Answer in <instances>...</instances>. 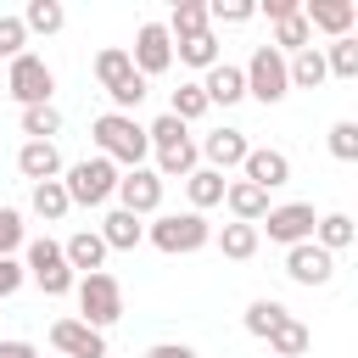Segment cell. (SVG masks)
<instances>
[{
  "instance_id": "1",
  "label": "cell",
  "mask_w": 358,
  "mask_h": 358,
  "mask_svg": "<svg viewBox=\"0 0 358 358\" xmlns=\"http://www.w3.org/2000/svg\"><path fill=\"white\" fill-rule=\"evenodd\" d=\"M90 134H95V145H101L95 157H106L112 168H140V157L151 151V145H145V123H134L129 112H101Z\"/></svg>"
},
{
  "instance_id": "2",
  "label": "cell",
  "mask_w": 358,
  "mask_h": 358,
  "mask_svg": "<svg viewBox=\"0 0 358 358\" xmlns=\"http://www.w3.org/2000/svg\"><path fill=\"white\" fill-rule=\"evenodd\" d=\"M145 145L157 151V179H190V173H196V140L185 134L179 117L162 112V117L145 129Z\"/></svg>"
},
{
  "instance_id": "3",
  "label": "cell",
  "mask_w": 358,
  "mask_h": 358,
  "mask_svg": "<svg viewBox=\"0 0 358 358\" xmlns=\"http://www.w3.org/2000/svg\"><path fill=\"white\" fill-rule=\"evenodd\" d=\"M145 241L157 246V252H168V257H179V252H201L207 241H213V224L201 218V213H157V224H145Z\"/></svg>"
},
{
  "instance_id": "4",
  "label": "cell",
  "mask_w": 358,
  "mask_h": 358,
  "mask_svg": "<svg viewBox=\"0 0 358 358\" xmlns=\"http://www.w3.org/2000/svg\"><path fill=\"white\" fill-rule=\"evenodd\" d=\"M73 291H78V319H84L90 330H106V324H117V319H123V285H117L106 268L84 274Z\"/></svg>"
},
{
  "instance_id": "5",
  "label": "cell",
  "mask_w": 358,
  "mask_h": 358,
  "mask_svg": "<svg viewBox=\"0 0 358 358\" xmlns=\"http://www.w3.org/2000/svg\"><path fill=\"white\" fill-rule=\"evenodd\" d=\"M62 190H67V201H73V207H101V201L117 190V168H112L106 157H84V162H73V168H67Z\"/></svg>"
},
{
  "instance_id": "6",
  "label": "cell",
  "mask_w": 358,
  "mask_h": 358,
  "mask_svg": "<svg viewBox=\"0 0 358 358\" xmlns=\"http://www.w3.org/2000/svg\"><path fill=\"white\" fill-rule=\"evenodd\" d=\"M22 274H34V285H39L45 296H67V291L78 285V274L67 268V257H62V246H56L50 235L28 241V263H22Z\"/></svg>"
},
{
  "instance_id": "7",
  "label": "cell",
  "mask_w": 358,
  "mask_h": 358,
  "mask_svg": "<svg viewBox=\"0 0 358 358\" xmlns=\"http://www.w3.org/2000/svg\"><path fill=\"white\" fill-rule=\"evenodd\" d=\"M241 78H246V95H257L263 106H274V101H285V90H291V73H285V56H280L274 45H257V50H252V62L241 67Z\"/></svg>"
},
{
  "instance_id": "8",
  "label": "cell",
  "mask_w": 358,
  "mask_h": 358,
  "mask_svg": "<svg viewBox=\"0 0 358 358\" xmlns=\"http://www.w3.org/2000/svg\"><path fill=\"white\" fill-rule=\"evenodd\" d=\"M6 90H11V101H17V106H50V90H56V73L45 67V56H34V50H22V56L11 62V73H6Z\"/></svg>"
},
{
  "instance_id": "9",
  "label": "cell",
  "mask_w": 358,
  "mask_h": 358,
  "mask_svg": "<svg viewBox=\"0 0 358 358\" xmlns=\"http://www.w3.org/2000/svg\"><path fill=\"white\" fill-rule=\"evenodd\" d=\"M129 62H134V73H140L145 84H151L157 73H168V67H173V39H168V28H162V22H140Z\"/></svg>"
},
{
  "instance_id": "10",
  "label": "cell",
  "mask_w": 358,
  "mask_h": 358,
  "mask_svg": "<svg viewBox=\"0 0 358 358\" xmlns=\"http://www.w3.org/2000/svg\"><path fill=\"white\" fill-rule=\"evenodd\" d=\"M263 229H268V241H280V246H302V241H313V201H285V207H268L263 218H257Z\"/></svg>"
},
{
  "instance_id": "11",
  "label": "cell",
  "mask_w": 358,
  "mask_h": 358,
  "mask_svg": "<svg viewBox=\"0 0 358 358\" xmlns=\"http://www.w3.org/2000/svg\"><path fill=\"white\" fill-rule=\"evenodd\" d=\"M117 207L123 213H134V218H145V213H157L162 207V179H157V168H129V173H117Z\"/></svg>"
},
{
  "instance_id": "12",
  "label": "cell",
  "mask_w": 358,
  "mask_h": 358,
  "mask_svg": "<svg viewBox=\"0 0 358 358\" xmlns=\"http://www.w3.org/2000/svg\"><path fill=\"white\" fill-rule=\"evenodd\" d=\"M50 347H56L62 358H106V336L90 330L84 319H56V324H50Z\"/></svg>"
},
{
  "instance_id": "13",
  "label": "cell",
  "mask_w": 358,
  "mask_h": 358,
  "mask_svg": "<svg viewBox=\"0 0 358 358\" xmlns=\"http://www.w3.org/2000/svg\"><path fill=\"white\" fill-rule=\"evenodd\" d=\"M241 173H246V185H257V190H280V185L291 179V157L274 151V145H252L246 162H241Z\"/></svg>"
},
{
  "instance_id": "14",
  "label": "cell",
  "mask_w": 358,
  "mask_h": 358,
  "mask_svg": "<svg viewBox=\"0 0 358 358\" xmlns=\"http://www.w3.org/2000/svg\"><path fill=\"white\" fill-rule=\"evenodd\" d=\"M285 274H291L296 285H330V274H336V257H330L324 246L302 241V246H291V252H285Z\"/></svg>"
},
{
  "instance_id": "15",
  "label": "cell",
  "mask_w": 358,
  "mask_h": 358,
  "mask_svg": "<svg viewBox=\"0 0 358 358\" xmlns=\"http://www.w3.org/2000/svg\"><path fill=\"white\" fill-rule=\"evenodd\" d=\"M246 151H252V145H246V134H241V129H213V134L201 140V151H196V157H207V168H213V173H229V168H241V162H246Z\"/></svg>"
},
{
  "instance_id": "16",
  "label": "cell",
  "mask_w": 358,
  "mask_h": 358,
  "mask_svg": "<svg viewBox=\"0 0 358 358\" xmlns=\"http://www.w3.org/2000/svg\"><path fill=\"white\" fill-rule=\"evenodd\" d=\"M352 17H358L352 0H308V6H302V22H308V28H324L330 39H347V34H352Z\"/></svg>"
},
{
  "instance_id": "17",
  "label": "cell",
  "mask_w": 358,
  "mask_h": 358,
  "mask_svg": "<svg viewBox=\"0 0 358 358\" xmlns=\"http://www.w3.org/2000/svg\"><path fill=\"white\" fill-rule=\"evenodd\" d=\"M17 173L34 179V185L62 179V151H56V140H28V145L17 151Z\"/></svg>"
},
{
  "instance_id": "18",
  "label": "cell",
  "mask_w": 358,
  "mask_h": 358,
  "mask_svg": "<svg viewBox=\"0 0 358 358\" xmlns=\"http://www.w3.org/2000/svg\"><path fill=\"white\" fill-rule=\"evenodd\" d=\"M101 241H106V252H134L140 241H145V224L134 218V213H123V207H112L106 218H101V229H95Z\"/></svg>"
},
{
  "instance_id": "19",
  "label": "cell",
  "mask_w": 358,
  "mask_h": 358,
  "mask_svg": "<svg viewBox=\"0 0 358 358\" xmlns=\"http://www.w3.org/2000/svg\"><path fill=\"white\" fill-rule=\"evenodd\" d=\"M62 257H67V268H73V274H78V268H84V274H95V268L106 263V241H101L95 229H73V235L62 241Z\"/></svg>"
},
{
  "instance_id": "20",
  "label": "cell",
  "mask_w": 358,
  "mask_h": 358,
  "mask_svg": "<svg viewBox=\"0 0 358 358\" xmlns=\"http://www.w3.org/2000/svg\"><path fill=\"white\" fill-rule=\"evenodd\" d=\"M201 95H207V106H235V101L246 95V78H241V67H229V62L207 67V78H201Z\"/></svg>"
},
{
  "instance_id": "21",
  "label": "cell",
  "mask_w": 358,
  "mask_h": 358,
  "mask_svg": "<svg viewBox=\"0 0 358 358\" xmlns=\"http://www.w3.org/2000/svg\"><path fill=\"white\" fill-rule=\"evenodd\" d=\"M224 207L235 213V224H257V218L268 213V190H257V185L235 179V185H224Z\"/></svg>"
},
{
  "instance_id": "22",
  "label": "cell",
  "mask_w": 358,
  "mask_h": 358,
  "mask_svg": "<svg viewBox=\"0 0 358 358\" xmlns=\"http://www.w3.org/2000/svg\"><path fill=\"white\" fill-rule=\"evenodd\" d=\"M129 78H134V62H129V50H123V45H106V50L95 56V84L112 95V90H117V84H129Z\"/></svg>"
},
{
  "instance_id": "23",
  "label": "cell",
  "mask_w": 358,
  "mask_h": 358,
  "mask_svg": "<svg viewBox=\"0 0 358 358\" xmlns=\"http://www.w3.org/2000/svg\"><path fill=\"white\" fill-rule=\"evenodd\" d=\"M285 73H291V84L296 90H319L330 73H324V50L319 45H308V50H296V56H285Z\"/></svg>"
},
{
  "instance_id": "24",
  "label": "cell",
  "mask_w": 358,
  "mask_h": 358,
  "mask_svg": "<svg viewBox=\"0 0 358 358\" xmlns=\"http://www.w3.org/2000/svg\"><path fill=\"white\" fill-rule=\"evenodd\" d=\"M224 173H213V168H196L190 179H185V196H190V213H207V207H218L224 201Z\"/></svg>"
},
{
  "instance_id": "25",
  "label": "cell",
  "mask_w": 358,
  "mask_h": 358,
  "mask_svg": "<svg viewBox=\"0 0 358 358\" xmlns=\"http://www.w3.org/2000/svg\"><path fill=\"white\" fill-rule=\"evenodd\" d=\"M173 56H179L185 67H218V34H213V28H201V34L179 39V45H173Z\"/></svg>"
},
{
  "instance_id": "26",
  "label": "cell",
  "mask_w": 358,
  "mask_h": 358,
  "mask_svg": "<svg viewBox=\"0 0 358 358\" xmlns=\"http://www.w3.org/2000/svg\"><path fill=\"white\" fill-rule=\"evenodd\" d=\"M313 246H324L330 257H336L341 246H352V218H347V213H324V218L313 224Z\"/></svg>"
},
{
  "instance_id": "27",
  "label": "cell",
  "mask_w": 358,
  "mask_h": 358,
  "mask_svg": "<svg viewBox=\"0 0 358 358\" xmlns=\"http://www.w3.org/2000/svg\"><path fill=\"white\" fill-rule=\"evenodd\" d=\"M285 319H291V313H285V302H274V296H257V302L246 308V330H252V336H263V341H268Z\"/></svg>"
},
{
  "instance_id": "28",
  "label": "cell",
  "mask_w": 358,
  "mask_h": 358,
  "mask_svg": "<svg viewBox=\"0 0 358 358\" xmlns=\"http://www.w3.org/2000/svg\"><path fill=\"white\" fill-rule=\"evenodd\" d=\"M308 341H313V336H308V324H302V319H285V324L268 336V358H302V352H308Z\"/></svg>"
},
{
  "instance_id": "29",
  "label": "cell",
  "mask_w": 358,
  "mask_h": 358,
  "mask_svg": "<svg viewBox=\"0 0 358 358\" xmlns=\"http://www.w3.org/2000/svg\"><path fill=\"white\" fill-rule=\"evenodd\" d=\"M162 28H168V39H190V34H201V28H207V6H201V0H179V6H173V17H168Z\"/></svg>"
},
{
  "instance_id": "30",
  "label": "cell",
  "mask_w": 358,
  "mask_h": 358,
  "mask_svg": "<svg viewBox=\"0 0 358 358\" xmlns=\"http://www.w3.org/2000/svg\"><path fill=\"white\" fill-rule=\"evenodd\" d=\"M34 213H39L45 224H56V218H67V213H73V201H67L62 179H45V185H34Z\"/></svg>"
},
{
  "instance_id": "31",
  "label": "cell",
  "mask_w": 358,
  "mask_h": 358,
  "mask_svg": "<svg viewBox=\"0 0 358 358\" xmlns=\"http://www.w3.org/2000/svg\"><path fill=\"white\" fill-rule=\"evenodd\" d=\"M218 252L235 257V263H246V257L257 252V224H224V229H218Z\"/></svg>"
},
{
  "instance_id": "32",
  "label": "cell",
  "mask_w": 358,
  "mask_h": 358,
  "mask_svg": "<svg viewBox=\"0 0 358 358\" xmlns=\"http://www.w3.org/2000/svg\"><path fill=\"white\" fill-rule=\"evenodd\" d=\"M62 22H67V11H62L56 0H28V6H22V28H28V34H56Z\"/></svg>"
},
{
  "instance_id": "33",
  "label": "cell",
  "mask_w": 358,
  "mask_h": 358,
  "mask_svg": "<svg viewBox=\"0 0 358 358\" xmlns=\"http://www.w3.org/2000/svg\"><path fill=\"white\" fill-rule=\"evenodd\" d=\"M308 39H313V28L302 22V11H291V17H280V22H274V50H280V56H285V50H291V56H296V50H308Z\"/></svg>"
},
{
  "instance_id": "34",
  "label": "cell",
  "mask_w": 358,
  "mask_h": 358,
  "mask_svg": "<svg viewBox=\"0 0 358 358\" xmlns=\"http://www.w3.org/2000/svg\"><path fill=\"white\" fill-rule=\"evenodd\" d=\"M324 73H336V78H358V39L347 34V39H330V50H324Z\"/></svg>"
},
{
  "instance_id": "35",
  "label": "cell",
  "mask_w": 358,
  "mask_h": 358,
  "mask_svg": "<svg viewBox=\"0 0 358 358\" xmlns=\"http://www.w3.org/2000/svg\"><path fill=\"white\" fill-rule=\"evenodd\" d=\"M168 117H179V123L207 117V95H201V84H179V90H173V101H168Z\"/></svg>"
},
{
  "instance_id": "36",
  "label": "cell",
  "mask_w": 358,
  "mask_h": 358,
  "mask_svg": "<svg viewBox=\"0 0 358 358\" xmlns=\"http://www.w3.org/2000/svg\"><path fill=\"white\" fill-rule=\"evenodd\" d=\"M22 134H28V140L62 134V112H56V106H22Z\"/></svg>"
},
{
  "instance_id": "37",
  "label": "cell",
  "mask_w": 358,
  "mask_h": 358,
  "mask_svg": "<svg viewBox=\"0 0 358 358\" xmlns=\"http://www.w3.org/2000/svg\"><path fill=\"white\" fill-rule=\"evenodd\" d=\"M330 157H336V162H358V123H352V117L330 123Z\"/></svg>"
},
{
  "instance_id": "38",
  "label": "cell",
  "mask_w": 358,
  "mask_h": 358,
  "mask_svg": "<svg viewBox=\"0 0 358 358\" xmlns=\"http://www.w3.org/2000/svg\"><path fill=\"white\" fill-rule=\"evenodd\" d=\"M252 17H257L252 0H213V6H207V28H213V22H229V28H235V22H252Z\"/></svg>"
},
{
  "instance_id": "39",
  "label": "cell",
  "mask_w": 358,
  "mask_h": 358,
  "mask_svg": "<svg viewBox=\"0 0 358 358\" xmlns=\"http://www.w3.org/2000/svg\"><path fill=\"white\" fill-rule=\"evenodd\" d=\"M22 45H28L22 17H0V56H6V62H17V56H22Z\"/></svg>"
},
{
  "instance_id": "40",
  "label": "cell",
  "mask_w": 358,
  "mask_h": 358,
  "mask_svg": "<svg viewBox=\"0 0 358 358\" xmlns=\"http://www.w3.org/2000/svg\"><path fill=\"white\" fill-rule=\"evenodd\" d=\"M17 246H22V213L0 207V257H11Z\"/></svg>"
},
{
  "instance_id": "41",
  "label": "cell",
  "mask_w": 358,
  "mask_h": 358,
  "mask_svg": "<svg viewBox=\"0 0 358 358\" xmlns=\"http://www.w3.org/2000/svg\"><path fill=\"white\" fill-rule=\"evenodd\" d=\"M22 280H28V274H22V263H17V257H0V296H11Z\"/></svg>"
},
{
  "instance_id": "42",
  "label": "cell",
  "mask_w": 358,
  "mask_h": 358,
  "mask_svg": "<svg viewBox=\"0 0 358 358\" xmlns=\"http://www.w3.org/2000/svg\"><path fill=\"white\" fill-rule=\"evenodd\" d=\"M145 358H196L185 341H157V347H145Z\"/></svg>"
},
{
  "instance_id": "43",
  "label": "cell",
  "mask_w": 358,
  "mask_h": 358,
  "mask_svg": "<svg viewBox=\"0 0 358 358\" xmlns=\"http://www.w3.org/2000/svg\"><path fill=\"white\" fill-rule=\"evenodd\" d=\"M263 11H268V22H280V17L302 11V0H263Z\"/></svg>"
},
{
  "instance_id": "44",
  "label": "cell",
  "mask_w": 358,
  "mask_h": 358,
  "mask_svg": "<svg viewBox=\"0 0 358 358\" xmlns=\"http://www.w3.org/2000/svg\"><path fill=\"white\" fill-rule=\"evenodd\" d=\"M0 358H39L34 341H0Z\"/></svg>"
}]
</instances>
